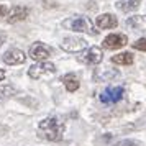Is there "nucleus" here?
<instances>
[{
  "mask_svg": "<svg viewBox=\"0 0 146 146\" xmlns=\"http://www.w3.org/2000/svg\"><path fill=\"white\" fill-rule=\"evenodd\" d=\"M38 131L44 139L58 143L64 136V123L58 117H46L38 123Z\"/></svg>",
  "mask_w": 146,
  "mask_h": 146,
  "instance_id": "obj_1",
  "label": "nucleus"
},
{
  "mask_svg": "<svg viewBox=\"0 0 146 146\" xmlns=\"http://www.w3.org/2000/svg\"><path fill=\"white\" fill-rule=\"evenodd\" d=\"M62 28L76 31V33H92L97 35V30L94 28V23L90 18L86 17H71L62 21Z\"/></svg>",
  "mask_w": 146,
  "mask_h": 146,
  "instance_id": "obj_2",
  "label": "nucleus"
},
{
  "mask_svg": "<svg viewBox=\"0 0 146 146\" xmlns=\"http://www.w3.org/2000/svg\"><path fill=\"white\" fill-rule=\"evenodd\" d=\"M54 74H56V66L49 61L36 62L28 69V76L36 80H49L51 77H54Z\"/></svg>",
  "mask_w": 146,
  "mask_h": 146,
  "instance_id": "obj_3",
  "label": "nucleus"
},
{
  "mask_svg": "<svg viewBox=\"0 0 146 146\" xmlns=\"http://www.w3.org/2000/svg\"><path fill=\"white\" fill-rule=\"evenodd\" d=\"M61 49L66 53H80L87 49V43L84 38H77V36H66L61 41Z\"/></svg>",
  "mask_w": 146,
  "mask_h": 146,
  "instance_id": "obj_4",
  "label": "nucleus"
},
{
  "mask_svg": "<svg viewBox=\"0 0 146 146\" xmlns=\"http://www.w3.org/2000/svg\"><path fill=\"white\" fill-rule=\"evenodd\" d=\"M53 54V49L49 46H46L44 43L41 41H36L35 44H31L30 48V58L36 62H43V61H48Z\"/></svg>",
  "mask_w": 146,
  "mask_h": 146,
  "instance_id": "obj_5",
  "label": "nucleus"
},
{
  "mask_svg": "<svg viewBox=\"0 0 146 146\" xmlns=\"http://www.w3.org/2000/svg\"><path fill=\"white\" fill-rule=\"evenodd\" d=\"M128 44V36L123 33H112L105 36V40L102 41V48L104 49H110V51H115V49H120Z\"/></svg>",
  "mask_w": 146,
  "mask_h": 146,
  "instance_id": "obj_6",
  "label": "nucleus"
},
{
  "mask_svg": "<svg viewBox=\"0 0 146 146\" xmlns=\"http://www.w3.org/2000/svg\"><path fill=\"white\" fill-rule=\"evenodd\" d=\"M104 59V53H102V49L97 46H92V48H87L84 53L79 56V61L80 62H84V64H89V66H97L100 64Z\"/></svg>",
  "mask_w": 146,
  "mask_h": 146,
  "instance_id": "obj_7",
  "label": "nucleus"
},
{
  "mask_svg": "<svg viewBox=\"0 0 146 146\" xmlns=\"http://www.w3.org/2000/svg\"><path fill=\"white\" fill-rule=\"evenodd\" d=\"M123 95H125V89L121 86L108 87V89H105L100 94V102L102 104H117V102H120L123 99Z\"/></svg>",
  "mask_w": 146,
  "mask_h": 146,
  "instance_id": "obj_8",
  "label": "nucleus"
},
{
  "mask_svg": "<svg viewBox=\"0 0 146 146\" xmlns=\"http://www.w3.org/2000/svg\"><path fill=\"white\" fill-rule=\"evenodd\" d=\"M2 59L8 66H18V64H23L27 61V54L23 53L21 49H18V48H10L8 51L3 53Z\"/></svg>",
  "mask_w": 146,
  "mask_h": 146,
  "instance_id": "obj_9",
  "label": "nucleus"
},
{
  "mask_svg": "<svg viewBox=\"0 0 146 146\" xmlns=\"http://www.w3.org/2000/svg\"><path fill=\"white\" fill-rule=\"evenodd\" d=\"M30 10L28 7H23V5H17V7L8 8L7 13V21L8 23H17V21H23L28 17Z\"/></svg>",
  "mask_w": 146,
  "mask_h": 146,
  "instance_id": "obj_10",
  "label": "nucleus"
},
{
  "mask_svg": "<svg viewBox=\"0 0 146 146\" xmlns=\"http://www.w3.org/2000/svg\"><path fill=\"white\" fill-rule=\"evenodd\" d=\"M95 25H97L100 30H110V28H115L118 25V20H117L112 13H102V15L97 17Z\"/></svg>",
  "mask_w": 146,
  "mask_h": 146,
  "instance_id": "obj_11",
  "label": "nucleus"
},
{
  "mask_svg": "<svg viewBox=\"0 0 146 146\" xmlns=\"http://www.w3.org/2000/svg\"><path fill=\"white\" fill-rule=\"evenodd\" d=\"M118 71L117 69H97L94 72V80L95 82H108L113 80L115 77H118Z\"/></svg>",
  "mask_w": 146,
  "mask_h": 146,
  "instance_id": "obj_12",
  "label": "nucleus"
},
{
  "mask_svg": "<svg viewBox=\"0 0 146 146\" xmlns=\"http://www.w3.org/2000/svg\"><path fill=\"white\" fill-rule=\"evenodd\" d=\"M126 27L133 28L136 31H146V15H133L126 18Z\"/></svg>",
  "mask_w": 146,
  "mask_h": 146,
  "instance_id": "obj_13",
  "label": "nucleus"
},
{
  "mask_svg": "<svg viewBox=\"0 0 146 146\" xmlns=\"http://www.w3.org/2000/svg\"><path fill=\"white\" fill-rule=\"evenodd\" d=\"M62 84H64L67 92H76V90L80 87V80L74 72H69V74H66V76L62 77Z\"/></svg>",
  "mask_w": 146,
  "mask_h": 146,
  "instance_id": "obj_14",
  "label": "nucleus"
},
{
  "mask_svg": "<svg viewBox=\"0 0 146 146\" xmlns=\"http://www.w3.org/2000/svg\"><path fill=\"white\" fill-rule=\"evenodd\" d=\"M113 64H118V66H131L133 61H135V56L131 53H120V54H115L112 56V59H110Z\"/></svg>",
  "mask_w": 146,
  "mask_h": 146,
  "instance_id": "obj_15",
  "label": "nucleus"
},
{
  "mask_svg": "<svg viewBox=\"0 0 146 146\" xmlns=\"http://www.w3.org/2000/svg\"><path fill=\"white\" fill-rule=\"evenodd\" d=\"M139 5H141V0H120V2H117V7L125 13L138 10Z\"/></svg>",
  "mask_w": 146,
  "mask_h": 146,
  "instance_id": "obj_16",
  "label": "nucleus"
},
{
  "mask_svg": "<svg viewBox=\"0 0 146 146\" xmlns=\"http://www.w3.org/2000/svg\"><path fill=\"white\" fill-rule=\"evenodd\" d=\"M17 87L12 84H0V99H8V97H13L17 95Z\"/></svg>",
  "mask_w": 146,
  "mask_h": 146,
  "instance_id": "obj_17",
  "label": "nucleus"
},
{
  "mask_svg": "<svg viewBox=\"0 0 146 146\" xmlns=\"http://www.w3.org/2000/svg\"><path fill=\"white\" fill-rule=\"evenodd\" d=\"M113 146H143V143L141 141H138V139H121V141H117Z\"/></svg>",
  "mask_w": 146,
  "mask_h": 146,
  "instance_id": "obj_18",
  "label": "nucleus"
},
{
  "mask_svg": "<svg viewBox=\"0 0 146 146\" xmlns=\"http://www.w3.org/2000/svg\"><path fill=\"white\" fill-rule=\"evenodd\" d=\"M133 49H138V51H146V36L145 38H139L135 43H131Z\"/></svg>",
  "mask_w": 146,
  "mask_h": 146,
  "instance_id": "obj_19",
  "label": "nucleus"
},
{
  "mask_svg": "<svg viewBox=\"0 0 146 146\" xmlns=\"http://www.w3.org/2000/svg\"><path fill=\"white\" fill-rule=\"evenodd\" d=\"M7 13H8V7L0 3V17H7Z\"/></svg>",
  "mask_w": 146,
  "mask_h": 146,
  "instance_id": "obj_20",
  "label": "nucleus"
},
{
  "mask_svg": "<svg viewBox=\"0 0 146 146\" xmlns=\"http://www.w3.org/2000/svg\"><path fill=\"white\" fill-rule=\"evenodd\" d=\"M5 40H7V35L3 33V31H0V48H2L3 43H5Z\"/></svg>",
  "mask_w": 146,
  "mask_h": 146,
  "instance_id": "obj_21",
  "label": "nucleus"
},
{
  "mask_svg": "<svg viewBox=\"0 0 146 146\" xmlns=\"http://www.w3.org/2000/svg\"><path fill=\"white\" fill-rule=\"evenodd\" d=\"M5 77H7V72H5L3 69H0V84L3 82V79H5Z\"/></svg>",
  "mask_w": 146,
  "mask_h": 146,
  "instance_id": "obj_22",
  "label": "nucleus"
}]
</instances>
